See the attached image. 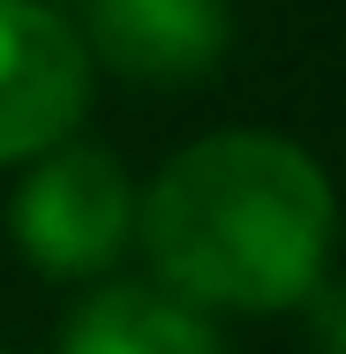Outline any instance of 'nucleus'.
I'll return each mask as SVG.
<instances>
[{
  "instance_id": "f257e3e1",
  "label": "nucleus",
  "mask_w": 346,
  "mask_h": 354,
  "mask_svg": "<svg viewBox=\"0 0 346 354\" xmlns=\"http://www.w3.org/2000/svg\"><path fill=\"white\" fill-rule=\"evenodd\" d=\"M331 181L286 136H204L143 196V249L196 309H294L324 286Z\"/></svg>"
},
{
  "instance_id": "f03ea898",
  "label": "nucleus",
  "mask_w": 346,
  "mask_h": 354,
  "mask_svg": "<svg viewBox=\"0 0 346 354\" xmlns=\"http://www.w3.org/2000/svg\"><path fill=\"white\" fill-rule=\"evenodd\" d=\"M8 226H15V249L53 272V279H83V272H106L128 234H136V189L121 174L113 151H90V143H68V151H46L15 204H8Z\"/></svg>"
},
{
  "instance_id": "7ed1b4c3",
  "label": "nucleus",
  "mask_w": 346,
  "mask_h": 354,
  "mask_svg": "<svg viewBox=\"0 0 346 354\" xmlns=\"http://www.w3.org/2000/svg\"><path fill=\"white\" fill-rule=\"evenodd\" d=\"M90 98L83 38L46 0H0V166L61 151Z\"/></svg>"
},
{
  "instance_id": "20e7f679",
  "label": "nucleus",
  "mask_w": 346,
  "mask_h": 354,
  "mask_svg": "<svg viewBox=\"0 0 346 354\" xmlns=\"http://www.w3.org/2000/svg\"><path fill=\"white\" fill-rule=\"evenodd\" d=\"M226 38V0H90V53L136 83H196Z\"/></svg>"
},
{
  "instance_id": "39448f33",
  "label": "nucleus",
  "mask_w": 346,
  "mask_h": 354,
  "mask_svg": "<svg viewBox=\"0 0 346 354\" xmlns=\"http://www.w3.org/2000/svg\"><path fill=\"white\" fill-rule=\"evenodd\" d=\"M61 354H218V332L173 286H98L68 317Z\"/></svg>"
},
{
  "instance_id": "423d86ee",
  "label": "nucleus",
  "mask_w": 346,
  "mask_h": 354,
  "mask_svg": "<svg viewBox=\"0 0 346 354\" xmlns=\"http://www.w3.org/2000/svg\"><path fill=\"white\" fill-rule=\"evenodd\" d=\"M309 324H316V354H346V286L309 294Z\"/></svg>"
}]
</instances>
